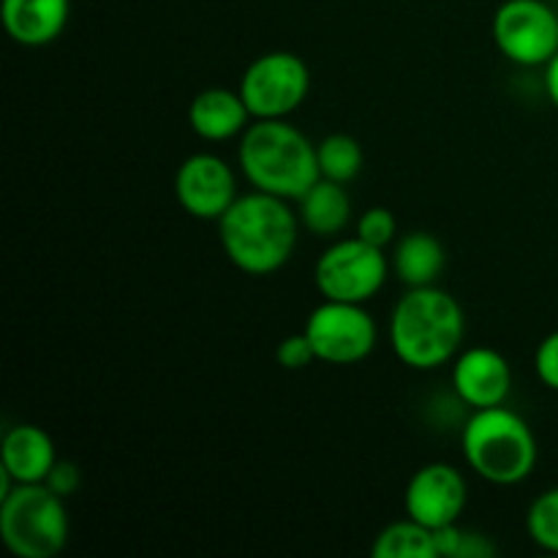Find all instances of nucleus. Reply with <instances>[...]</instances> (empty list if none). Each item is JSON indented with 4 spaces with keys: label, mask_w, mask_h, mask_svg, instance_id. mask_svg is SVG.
<instances>
[{
    "label": "nucleus",
    "mask_w": 558,
    "mask_h": 558,
    "mask_svg": "<svg viewBox=\"0 0 558 558\" xmlns=\"http://www.w3.org/2000/svg\"><path fill=\"white\" fill-rule=\"evenodd\" d=\"M371 556L374 558H434L436 556V539L434 532L423 523L412 521H396L379 532V537L371 545Z\"/></svg>",
    "instance_id": "a211bd4d"
},
{
    "label": "nucleus",
    "mask_w": 558,
    "mask_h": 558,
    "mask_svg": "<svg viewBox=\"0 0 558 558\" xmlns=\"http://www.w3.org/2000/svg\"><path fill=\"white\" fill-rule=\"evenodd\" d=\"M238 161L256 191L289 202H298L322 178L316 145L287 118L251 123L240 136Z\"/></svg>",
    "instance_id": "7ed1b4c3"
},
{
    "label": "nucleus",
    "mask_w": 558,
    "mask_h": 558,
    "mask_svg": "<svg viewBox=\"0 0 558 558\" xmlns=\"http://www.w3.org/2000/svg\"><path fill=\"white\" fill-rule=\"evenodd\" d=\"M447 254L445 245L430 232H409L403 234L392 251V270L398 281L414 287H434L436 278L445 272Z\"/></svg>",
    "instance_id": "f3484780"
},
{
    "label": "nucleus",
    "mask_w": 558,
    "mask_h": 558,
    "mask_svg": "<svg viewBox=\"0 0 558 558\" xmlns=\"http://www.w3.org/2000/svg\"><path fill=\"white\" fill-rule=\"evenodd\" d=\"M396 232L398 221L387 207H371L357 218V238L376 245V248H387L396 240Z\"/></svg>",
    "instance_id": "4be33fe9"
},
{
    "label": "nucleus",
    "mask_w": 558,
    "mask_h": 558,
    "mask_svg": "<svg viewBox=\"0 0 558 558\" xmlns=\"http://www.w3.org/2000/svg\"><path fill=\"white\" fill-rule=\"evenodd\" d=\"M311 90V71L300 54L276 49L265 52L245 69L240 80V96L248 107L251 118L278 120L289 118L303 107Z\"/></svg>",
    "instance_id": "0eeeda50"
},
{
    "label": "nucleus",
    "mask_w": 558,
    "mask_h": 558,
    "mask_svg": "<svg viewBox=\"0 0 558 558\" xmlns=\"http://www.w3.org/2000/svg\"><path fill=\"white\" fill-rule=\"evenodd\" d=\"M452 390L469 409L501 407L512 390V368L490 347L466 349L452 363Z\"/></svg>",
    "instance_id": "f8f14e48"
},
{
    "label": "nucleus",
    "mask_w": 558,
    "mask_h": 558,
    "mask_svg": "<svg viewBox=\"0 0 558 558\" xmlns=\"http://www.w3.org/2000/svg\"><path fill=\"white\" fill-rule=\"evenodd\" d=\"M436 556L441 558H490L496 556V545L485 534L463 529L450 523L445 529H436Z\"/></svg>",
    "instance_id": "aec40b11"
},
{
    "label": "nucleus",
    "mask_w": 558,
    "mask_h": 558,
    "mask_svg": "<svg viewBox=\"0 0 558 558\" xmlns=\"http://www.w3.org/2000/svg\"><path fill=\"white\" fill-rule=\"evenodd\" d=\"M390 276V259L385 248L365 243L363 238L336 240L322 251L314 267L316 289L325 300L365 305L381 292Z\"/></svg>",
    "instance_id": "423d86ee"
},
{
    "label": "nucleus",
    "mask_w": 558,
    "mask_h": 558,
    "mask_svg": "<svg viewBox=\"0 0 558 558\" xmlns=\"http://www.w3.org/2000/svg\"><path fill=\"white\" fill-rule=\"evenodd\" d=\"M298 210L289 199L251 191L240 194L227 213L218 218V240L238 270L248 276H272L292 259L300 234Z\"/></svg>",
    "instance_id": "f257e3e1"
},
{
    "label": "nucleus",
    "mask_w": 558,
    "mask_h": 558,
    "mask_svg": "<svg viewBox=\"0 0 558 558\" xmlns=\"http://www.w3.org/2000/svg\"><path fill=\"white\" fill-rule=\"evenodd\" d=\"M305 336L314 347L316 360L330 365H357L376 349L374 316L360 303H341V300H325L311 311L305 322Z\"/></svg>",
    "instance_id": "1a4fd4ad"
},
{
    "label": "nucleus",
    "mask_w": 558,
    "mask_h": 558,
    "mask_svg": "<svg viewBox=\"0 0 558 558\" xmlns=\"http://www.w3.org/2000/svg\"><path fill=\"white\" fill-rule=\"evenodd\" d=\"M469 469L490 485H518L537 466V439L526 420L512 409H474L461 434Z\"/></svg>",
    "instance_id": "20e7f679"
},
{
    "label": "nucleus",
    "mask_w": 558,
    "mask_h": 558,
    "mask_svg": "<svg viewBox=\"0 0 558 558\" xmlns=\"http://www.w3.org/2000/svg\"><path fill=\"white\" fill-rule=\"evenodd\" d=\"M490 36L510 63L545 69L558 52V11L545 0H505L490 22Z\"/></svg>",
    "instance_id": "6e6552de"
},
{
    "label": "nucleus",
    "mask_w": 558,
    "mask_h": 558,
    "mask_svg": "<svg viewBox=\"0 0 558 558\" xmlns=\"http://www.w3.org/2000/svg\"><path fill=\"white\" fill-rule=\"evenodd\" d=\"M316 161H319V174L336 183H352L363 169V147L349 134H330L316 145Z\"/></svg>",
    "instance_id": "6ab92c4d"
},
{
    "label": "nucleus",
    "mask_w": 558,
    "mask_h": 558,
    "mask_svg": "<svg viewBox=\"0 0 558 558\" xmlns=\"http://www.w3.org/2000/svg\"><path fill=\"white\" fill-rule=\"evenodd\" d=\"M276 363L287 371H300L305 365L316 363V352L311 347L308 336L298 332V336H287L276 349Z\"/></svg>",
    "instance_id": "5701e85b"
},
{
    "label": "nucleus",
    "mask_w": 558,
    "mask_h": 558,
    "mask_svg": "<svg viewBox=\"0 0 558 558\" xmlns=\"http://www.w3.org/2000/svg\"><path fill=\"white\" fill-rule=\"evenodd\" d=\"M529 537L548 554H558V488L545 490L532 501L526 515Z\"/></svg>",
    "instance_id": "412c9836"
},
{
    "label": "nucleus",
    "mask_w": 558,
    "mask_h": 558,
    "mask_svg": "<svg viewBox=\"0 0 558 558\" xmlns=\"http://www.w3.org/2000/svg\"><path fill=\"white\" fill-rule=\"evenodd\" d=\"M545 93H548L550 104L558 109V52L545 63Z\"/></svg>",
    "instance_id": "a878e982"
},
{
    "label": "nucleus",
    "mask_w": 558,
    "mask_h": 558,
    "mask_svg": "<svg viewBox=\"0 0 558 558\" xmlns=\"http://www.w3.org/2000/svg\"><path fill=\"white\" fill-rule=\"evenodd\" d=\"M44 485H47L49 490H54L58 496H63V499H69V496H74L82 485L80 466L71 461H58L52 466V472L47 474V480H44Z\"/></svg>",
    "instance_id": "393cba45"
},
{
    "label": "nucleus",
    "mask_w": 558,
    "mask_h": 558,
    "mask_svg": "<svg viewBox=\"0 0 558 558\" xmlns=\"http://www.w3.org/2000/svg\"><path fill=\"white\" fill-rule=\"evenodd\" d=\"M466 332L463 308L450 292L414 287L390 314V343L396 357L412 371H434L452 363Z\"/></svg>",
    "instance_id": "f03ea898"
},
{
    "label": "nucleus",
    "mask_w": 558,
    "mask_h": 558,
    "mask_svg": "<svg viewBox=\"0 0 558 558\" xmlns=\"http://www.w3.org/2000/svg\"><path fill=\"white\" fill-rule=\"evenodd\" d=\"M251 112L240 90L229 87H207L196 93L189 107V125L196 136L207 142H227L248 129Z\"/></svg>",
    "instance_id": "4468645a"
},
{
    "label": "nucleus",
    "mask_w": 558,
    "mask_h": 558,
    "mask_svg": "<svg viewBox=\"0 0 558 558\" xmlns=\"http://www.w3.org/2000/svg\"><path fill=\"white\" fill-rule=\"evenodd\" d=\"M54 463H58V456H54L52 436L38 425L22 423L3 434L0 466L14 477V483H44Z\"/></svg>",
    "instance_id": "ddd939ff"
},
{
    "label": "nucleus",
    "mask_w": 558,
    "mask_h": 558,
    "mask_svg": "<svg viewBox=\"0 0 558 558\" xmlns=\"http://www.w3.org/2000/svg\"><path fill=\"white\" fill-rule=\"evenodd\" d=\"M3 27L22 47H44L63 33L69 22V0H3Z\"/></svg>",
    "instance_id": "2eb2a0df"
},
{
    "label": "nucleus",
    "mask_w": 558,
    "mask_h": 558,
    "mask_svg": "<svg viewBox=\"0 0 558 558\" xmlns=\"http://www.w3.org/2000/svg\"><path fill=\"white\" fill-rule=\"evenodd\" d=\"M298 216L316 238H338L352 221V199L343 183L319 178L298 199Z\"/></svg>",
    "instance_id": "dca6fc26"
},
{
    "label": "nucleus",
    "mask_w": 558,
    "mask_h": 558,
    "mask_svg": "<svg viewBox=\"0 0 558 558\" xmlns=\"http://www.w3.org/2000/svg\"><path fill=\"white\" fill-rule=\"evenodd\" d=\"M174 196L189 216L218 221L238 199V174L213 153H194L174 172Z\"/></svg>",
    "instance_id": "9d476101"
},
{
    "label": "nucleus",
    "mask_w": 558,
    "mask_h": 558,
    "mask_svg": "<svg viewBox=\"0 0 558 558\" xmlns=\"http://www.w3.org/2000/svg\"><path fill=\"white\" fill-rule=\"evenodd\" d=\"M534 371L548 390L558 392V330L545 336L534 352Z\"/></svg>",
    "instance_id": "b1692460"
},
{
    "label": "nucleus",
    "mask_w": 558,
    "mask_h": 558,
    "mask_svg": "<svg viewBox=\"0 0 558 558\" xmlns=\"http://www.w3.org/2000/svg\"><path fill=\"white\" fill-rule=\"evenodd\" d=\"M466 477L450 463H428L417 469L403 490L407 518L423 523L430 532L461 521L466 510Z\"/></svg>",
    "instance_id": "9b49d317"
},
{
    "label": "nucleus",
    "mask_w": 558,
    "mask_h": 558,
    "mask_svg": "<svg viewBox=\"0 0 558 558\" xmlns=\"http://www.w3.org/2000/svg\"><path fill=\"white\" fill-rule=\"evenodd\" d=\"M0 537L16 558H54L69 543L65 499L44 483H16L0 499Z\"/></svg>",
    "instance_id": "39448f33"
}]
</instances>
